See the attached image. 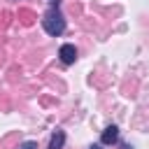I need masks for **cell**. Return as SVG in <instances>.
Segmentation results:
<instances>
[{
	"label": "cell",
	"instance_id": "6da1fadb",
	"mask_svg": "<svg viewBox=\"0 0 149 149\" xmlns=\"http://www.w3.org/2000/svg\"><path fill=\"white\" fill-rule=\"evenodd\" d=\"M42 26H44V30H47L49 35L58 37V35L65 30V16L58 12V7H51V9L44 14V19H42Z\"/></svg>",
	"mask_w": 149,
	"mask_h": 149
},
{
	"label": "cell",
	"instance_id": "7a4b0ae2",
	"mask_svg": "<svg viewBox=\"0 0 149 149\" xmlns=\"http://www.w3.org/2000/svg\"><path fill=\"white\" fill-rule=\"evenodd\" d=\"M58 56H61V61H63L65 65H72V63L77 61V49H74V44H63V47L58 49Z\"/></svg>",
	"mask_w": 149,
	"mask_h": 149
},
{
	"label": "cell",
	"instance_id": "3957f363",
	"mask_svg": "<svg viewBox=\"0 0 149 149\" xmlns=\"http://www.w3.org/2000/svg\"><path fill=\"white\" fill-rule=\"evenodd\" d=\"M116 140H119V128L116 126H107L102 130V135H100V142L102 144H114Z\"/></svg>",
	"mask_w": 149,
	"mask_h": 149
},
{
	"label": "cell",
	"instance_id": "277c9868",
	"mask_svg": "<svg viewBox=\"0 0 149 149\" xmlns=\"http://www.w3.org/2000/svg\"><path fill=\"white\" fill-rule=\"evenodd\" d=\"M65 144V133L63 130H56L54 135H51V142H49V149H61Z\"/></svg>",
	"mask_w": 149,
	"mask_h": 149
},
{
	"label": "cell",
	"instance_id": "5b68a950",
	"mask_svg": "<svg viewBox=\"0 0 149 149\" xmlns=\"http://www.w3.org/2000/svg\"><path fill=\"white\" fill-rule=\"evenodd\" d=\"M19 16H21V21H23L26 26H30V23H33V19H35V14H33V12H28V9H21V12H19Z\"/></svg>",
	"mask_w": 149,
	"mask_h": 149
},
{
	"label": "cell",
	"instance_id": "8992f818",
	"mask_svg": "<svg viewBox=\"0 0 149 149\" xmlns=\"http://www.w3.org/2000/svg\"><path fill=\"white\" fill-rule=\"evenodd\" d=\"M19 149H37V142H33V140H28V142H23Z\"/></svg>",
	"mask_w": 149,
	"mask_h": 149
},
{
	"label": "cell",
	"instance_id": "52a82bcc",
	"mask_svg": "<svg viewBox=\"0 0 149 149\" xmlns=\"http://www.w3.org/2000/svg\"><path fill=\"white\" fill-rule=\"evenodd\" d=\"M51 2V7H58V0H49Z\"/></svg>",
	"mask_w": 149,
	"mask_h": 149
},
{
	"label": "cell",
	"instance_id": "ba28073f",
	"mask_svg": "<svg viewBox=\"0 0 149 149\" xmlns=\"http://www.w3.org/2000/svg\"><path fill=\"white\" fill-rule=\"evenodd\" d=\"M91 149H102V147H100V144H93V147H91Z\"/></svg>",
	"mask_w": 149,
	"mask_h": 149
}]
</instances>
